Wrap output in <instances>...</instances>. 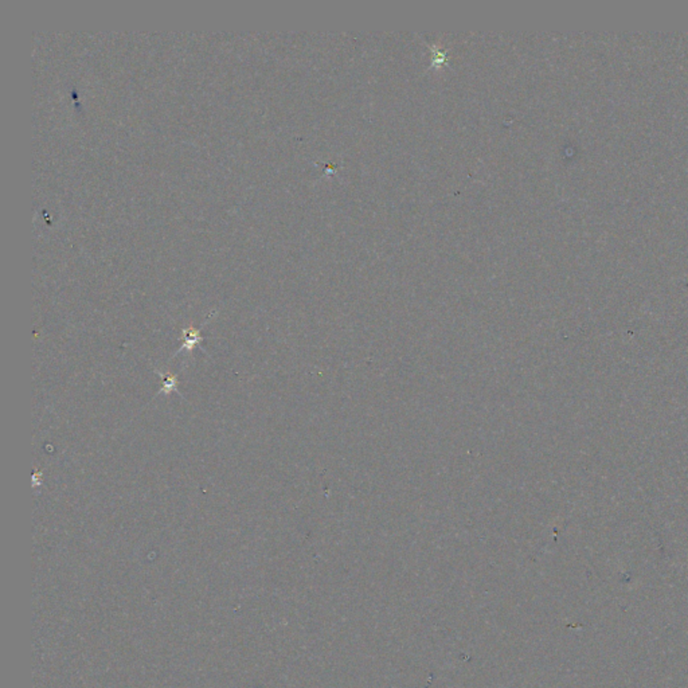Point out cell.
<instances>
[{
  "mask_svg": "<svg viewBox=\"0 0 688 688\" xmlns=\"http://www.w3.org/2000/svg\"><path fill=\"white\" fill-rule=\"evenodd\" d=\"M183 333H184V336H186L183 346L187 349V351H191V350H193V347H194L197 343H200V340H202L200 331L188 330V331H184Z\"/></svg>",
  "mask_w": 688,
  "mask_h": 688,
  "instance_id": "1",
  "label": "cell"
},
{
  "mask_svg": "<svg viewBox=\"0 0 688 688\" xmlns=\"http://www.w3.org/2000/svg\"><path fill=\"white\" fill-rule=\"evenodd\" d=\"M175 387H177V379H175V377H168L163 382V390L166 391V394H168L173 390H175Z\"/></svg>",
  "mask_w": 688,
  "mask_h": 688,
  "instance_id": "2",
  "label": "cell"
}]
</instances>
